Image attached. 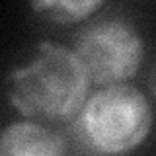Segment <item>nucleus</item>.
<instances>
[{"label":"nucleus","instance_id":"1","mask_svg":"<svg viewBox=\"0 0 156 156\" xmlns=\"http://www.w3.org/2000/svg\"><path fill=\"white\" fill-rule=\"evenodd\" d=\"M90 88L72 49L47 39L6 78L8 100L20 115L53 127H66L74 119Z\"/></svg>","mask_w":156,"mask_h":156},{"label":"nucleus","instance_id":"5","mask_svg":"<svg viewBox=\"0 0 156 156\" xmlns=\"http://www.w3.org/2000/svg\"><path fill=\"white\" fill-rule=\"evenodd\" d=\"M104 6L101 0H39L31 10L53 23H84Z\"/></svg>","mask_w":156,"mask_h":156},{"label":"nucleus","instance_id":"4","mask_svg":"<svg viewBox=\"0 0 156 156\" xmlns=\"http://www.w3.org/2000/svg\"><path fill=\"white\" fill-rule=\"evenodd\" d=\"M70 140L62 127L37 121H14L0 131V156H70Z\"/></svg>","mask_w":156,"mask_h":156},{"label":"nucleus","instance_id":"2","mask_svg":"<svg viewBox=\"0 0 156 156\" xmlns=\"http://www.w3.org/2000/svg\"><path fill=\"white\" fill-rule=\"evenodd\" d=\"M150 127L148 98L127 82L90 92L65 133L70 148L86 156H125L144 143Z\"/></svg>","mask_w":156,"mask_h":156},{"label":"nucleus","instance_id":"3","mask_svg":"<svg viewBox=\"0 0 156 156\" xmlns=\"http://www.w3.org/2000/svg\"><path fill=\"white\" fill-rule=\"evenodd\" d=\"M72 53L90 86L127 84L144 58V39L135 23L121 16L84 22L72 37Z\"/></svg>","mask_w":156,"mask_h":156}]
</instances>
